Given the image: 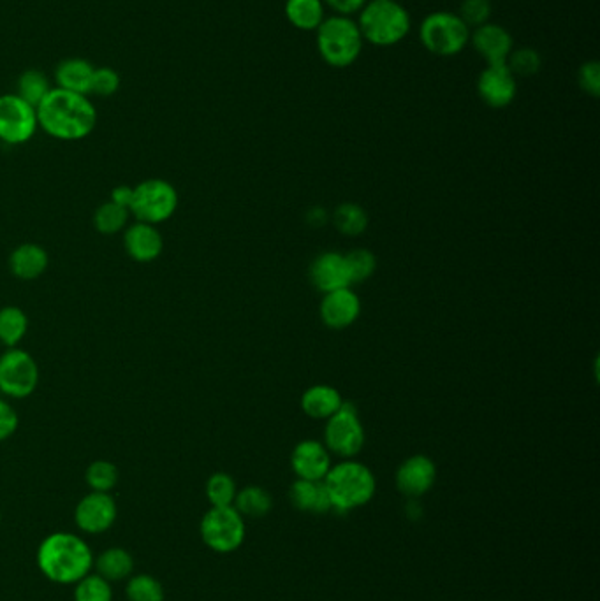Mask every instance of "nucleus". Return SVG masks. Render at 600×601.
<instances>
[{
    "label": "nucleus",
    "instance_id": "obj_1",
    "mask_svg": "<svg viewBox=\"0 0 600 601\" xmlns=\"http://www.w3.org/2000/svg\"><path fill=\"white\" fill-rule=\"evenodd\" d=\"M36 109L39 129L50 138L66 143L87 139L96 131L99 120L96 106L88 95L57 87L52 88Z\"/></svg>",
    "mask_w": 600,
    "mask_h": 601
},
{
    "label": "nucleus",
    "instance_id": "obj_2",
    "mask_svg": "<svg viewBox=\"0 0 600 601\" xmlns=\"http://www.w3.org/2000/svg\"><path fill=\"white\" fill-rule=\"evenodd\" d=\"M37 566L46 579L57 584H76L94 566L92 551L80 536L53 533L46 536L37 551Z\"/></svg>",
    "mask_w": 600,
    "mask_h": 601
},
{
    "label": "nucleus",
    "instance_id": "obj_3",
    "mask_svg": "<svg viewBox=\"0 0 600 601\" xmlns=\"http://www.w3.org/2000/svg\"><path fill=\"white\" fill-rule=\"evenodd\" d=\"M322 482L330 494L331 507L338 512H351L374 498V473L356 461L331 466Z\"/></svg>",
    "mask_w": 600,
    "mask_h": 601
},
{
    "label": "nucleus",
    "instance_id": "obj_4",
    "mask_svg": "<svg viewBox=\"0 0 600 601\" xmlns=\"http://www.w3.org/2000/svg\"><path fill=\"white\" fill-rule=\"evenodd\" d=\"M361 37L375 46H393L409 34V13L395 0H372L361 9Z\"/></svg>",
    "mask_w": 600,
    "mask_h": 601
},
{
    "label": "nucleus",
    "instance_id": "obj_5",
    "mask_svg": "<svg viewBox=\"0 0 600 601\" xmlns=\"http://www.w3.org/2000/svg\"><path fill=\"white\" fill-rule=\"evenodd\" d=\"M317 48L333 67H347L358 60L363 37L356 23L347 16H333L317 29Z\"/></svg>",
    "mask_w": 600,
    "mask_h": 601
},
{
    "label": "nucleus",
    "instance_id": "obj_6",
    "mask_svg": "<svg viewBox=\"0 0 600 601\" xmlns=\"http://www.w3.org/2000/svg\"><path fill=\"white\" fill-rule=\"evenodd\" d=\"M175 185L162 178H148L132 187L131 217L145 224L161 225L178 210Z\"/></svg>",
    "mask_w": 600,
    "mask_h": 601
},
{
    "label": "nucleus",
    "instance_id": "obj_7",
    "mask_svg": "<svg viewBox=\"0 0 600 601\" xmlns=\"http://www.w3.org/2000/svg\"><path fill=\"white\" fill-rule=\"evenodd\" d=\"M199 533L208 549L229 554L242 547L245 521L235 507H212L201 519Z\"/></svg>",
    "mask_w": 600,
    "mask_h": 601
},
{
    "label": "nucleus",
    "instance_id": "obj_8",
    "mask_svg": "<svg viewBox=\"0 0 600 601\" xmlns=\"http://www.w3.org/2000/svg\"><path fill=\"white\" fill-rule=\"evenodd\" d=\"M37 361L23 348H8L0 355V392L9 399H25L39 385Z\"/></svg>",
    "mask_w": 600,
    "mask_h": 601
},
{
    "label": "nucleus",
    "instance_id": "obj_9",
    "mask_svg": "<svg viewBox=\"0 0 600 601\" xmlns=\"http://www.w3.org/2000/svg\"><path fill=\"white\" fill-rule=\"evenodd\" d=\"M470 39V30L453 13H433L421 25V41L428 51L439 57L460 53Z\"/></svg>",
    "mask_w": 600,
    "mask_h": 601
},
{
    "label": "nucleus",
    "instance_id": "obj_10",
    "mask_svg": "<svg viewBox=\"0 0 600 601\" xmlns=\"http://www.w3.org/2000/svg\"><path fill=\"white\" fill-rule=\"evenodd\" d=\"M39 131L37 109L16 94L0 95V143L20 146Z\"/></svg>",
    "mask_w": 600,
    "mask_h": 601
},
{
    "label": "nucleus",
    "instance_id": "obj_11",
    "mask_svg": "<svg viewBox=\"0 0 600 601\" xmlns=\"http://www.w3.org/2000/svg\"><path fill=\"white\" fill-rule=\"evenodd\" d=\"M326 447L340 457H354L365 445V429L351 405H342L326 426Z\"/></svg>",
    "mask_w": 600,
    "mask_h": 601
},
{
    "label": "nucleus",
    "instance_id": "obj_12",
    "mask_svg": "<svg viewBox=\"0 0 600 601\" xmlns=\"http://www.w3.org/2000/svg\"><path fill=\"white\" fill-rule=\"evenodd\" d=\"M117 501L110 493H92L81 498L74 510V519L81 531L90 535L104 533L117 521Z\"/></svg>",
    "mask_w": 600,
    "mask_h": 601
},
{
    "label": "nucleus",
    "instance_id": "obj_13",
    "mask_svg": "<svg viewBox=\"0 0 600 601\" xmlns=\"http://www.w3.org/2000/svg\"><path fill=\"white\" fill-rule=\"evenodd\" d=\"M124 248L132 261L150 264L164 252V238L157 225L134 222L125 227Z\"/></svg>",
    "mask_w": 600,
    "mask_h": 601
},
{
    "label": "nucleus",
    "instance_id": "obj_14",
    "mask_svg": "<svg viewBox=\"0 0 600 601\" xmlns=\"http://www.w3.org/2000/svg\"><path fill=\"white\" fill-rule=\"evenodd\" d=\"M477 92L491 108H505L516 97L514 74L505 64H491L479 76Z\"/></svg>",
    "mask_w": 600,
    "mask_h": 601
},
{
    "label": "nucleus",
    "instance_id": "obj_15",
    "mask_svg": "<svg viewBox=\"0 0 600 601\" xmlns=\"http://www.w3.org/2000/svg\"><path fill=\"white\" fill-rule=\"evenodd\" d=\"M435 477L437 470L432 459L426 456H412L396 471V487L405 496L419 498L432 489Z\"/></svg>",
    "mask_w": 600,
    "mask_h": 601
},
{
    "label": "nucleus",
    "instance_id": "obj_16",
    "mask_svg": "<svg viewBox=\"0 0 600 601\" xmlns=\"http://www.w3.org/2000/svg\"><path fill=\"white\" fill-rule=\"evenodd\" d=\"M291 464L298 478L321 482L331 470V457L328 449L315 440L298 443L291 456Z\"/></svg>",
    "mask_w": 600,
    "mask_h": 601
},
{
    "label": "nucleus",
    "instance_id": "obj_17",
    "mask_svg": "<svg viewBox=\"0 0 600 601\" xmlns=\"http://www.w3.org/2000/svg\"><path fill=\"white\" fill-rule=\"evenodd\" d=\"M472 44L477 53L488 62V66L505 64L513 51V37L504 27L495 23H484L477 27L472 34Z\"/></svg>",
    "mask_w": 600,
    "mask_h": 601
},
{
    "label": "nucleus",
    "instance_id": "obj_18",
    "mask_svg": "<svg viewBox=\"0 0 600 601\" xmlns=\"http://www.w3.org/2000/svg\"><path fill=\"white\" fill-rule=\"evenodd\" d=\"M361 312L359 297L347 289L333 290L328 292L321 305V317L326 326L331 329H344L351 326L358 319Z\"/></svg>",
    "mask_w": 600,
    "mask_h": 601
},
{
    "label": "nucleus",
    "instance_id": "obj_19",
    "mask_svg": "<svg viewBox=\"0 0 600 601\" xmlns=\"http://www.w3.org/2000/svg\"><path fill=\"white\" fill-rule=\"evenodd\" d=\"M8 264L11 275L23 282H32L46 273L50 255L37 243H22L9 254Z\"/></svg>",
    "mask_w": 600,
    "mask_h": 601
},
{
    "label": "nucleus",
    "instance_id": "obj_20",
    "mask_svg": "<svg viewBox=\"0 0 600 601\" xmlns=\"http://www.w3.org/2000/svg\"><path fill=\"white\" fill-rule=\"evenodd\" d=\"M310 276L315 287L322 290L324 294L333 290L347 289L351 285L344 255L333 254V252L322 254L315 259L310 269Z\"/></svg>",
    "mask_w": 600,
    "mask_h": 601
},
{
    "label": "nucleus",
    "instance_id": "obj_21",
    "mask_svg": "<svg viewBox=\"0 0 600 601\" xmlns=\"http://www.w3.org/2000/svg\"><path fill=\"white\" fill-rule=\"evenodd\" d=\"M94 71H96V66L92 62H88L87 58H66L55 67V73H53L55 87L67 90V92H74V94L88 95Z\"/></svg>",
    "mask_w": 600,
    "mask_h": 601
},
{
    "label": "nucleus",
    "instance_id": "obj_22",
    "mask_svg": "<svg viewBox=\"0 0 600 601\" xmlns=\"http://www.w3.org/2000/svg\"><path fill=\"white\" fill-rule=\"evenodd\" d=\"M289 498L294 507L308 514H326L333 510L331 507L330 494L326 491L324 482L314 480H301L298 478L291 486Z\"/></svg>",
    "mask_w": 600,
    "mask_h": 601
},
{
    "label": "nucleus",
    "instance_id": "obj_23",
    "mask_svg": "<svg viewBox=\"0 0 600 601\" xmlns=\"http://www.w3.org/2000/svg\"><path fill=\"white\" fill-rule=\"evenodd\" d=\"M342 405L344 403L338 391L328 385H314L301 398L303 412L312 419H330L342 408Z\"/></svg>",
    "mask_w": 600,
    "mask_h": 601
},
{
    "label": "nucleus",
    "instance_id": "obj_24",
    "mask_svg": "<svg viewBox=\"0 0 600 601\" xmlns=\"http://www.w3.org/2000/svg\"><path fill=\"white\" fill-rule=\"evenodd\" d=\"M29 333V317L20 306L0 308V343L15 348Z\"/></svg>",
    "mask_w": 600,
    "mask_h": 601
},
{
    "label": "nucleus",
    "instance_id": "obj_25",
    "mask_svg": "<svg viewBox=\"0 0 600 601\" xmlns=\"http://www.w3.org/2000/svg\"><path fill=\"white\" fill-rule=\"evenodd\" d=\"M97 568V573L108 580V582H118L124 580L131 575L134 570V559L131 554L122 549V547H111L108 551H104L94 563Z\"/></svg>",
    "mask_w": 600,
    "mask_h": 601
},
{
    "label": "nucleus",
    "instance_id": "obj_26",
    "mask_svg": "<svg viewBox=\"0 0 600 601\" xmlns=\"http://www.w3.org/2000/svg\"><path fill=\"white\" fill-rule=\"evenodd\" d=\"M94 229L103 236H115L120 232L125 231V227L131 222V211L124 208V206H118L113 201H106V203L99 204L97 210L94 211Z\"/></svg>",
    "mask_w": 600,
    "mask_h": 601
},
{
    "label": "nucleus",
    "instance_id": "obj_27",
    "mask_svg": "<svg viewBox=\"0 0 600 601\" xmlns=\"http://www.w3.org/2000/svg\"><path fill=\"white\" fill-rule=\"evenodd\" d=\"M286 16L296 29L315 30L324 22L321 0H287Z\"/></svg>",
    "mask_w": 600,
    "mask_h": 601
},
{
    "label": "nucleus",
    "instance_id": "obj_28",
    "mask_svg": "<svg viewBox=\"0 0 600 601\" xmlns=\"http://www.w3.org/2000/svg\"><path fill=\"white\" fill-rule=\"evenodd\" d=\"M52 88V81L48 78V74H44L39 69H27L16 81L15 94L37 108L44 97L52 92Z\"/></svg>",
    "mask_w": 600,
    "mask_h": 601
},
{
    "label": "nucleus",
    "instance_id": "obj_29",
    "mask_svg": "<svg viewBox=\"0 0 600 601\" xmlns=\"http://www.w3.org/2000/svg\"><path fill=\"white\" fill-rule=\"evenodd\" d=\"M233 507L238 510V514L242 517L259 519V517L268 515L271 507H273V500H271L270 493L263 487L249 486L236 493Z\"/></svg>",
    "mask_w": 600,
    "mask_h": 601
},
{
    "label": "nucleus",
    "instance_id": "obj_30",
    "mask_svg": "<svg viewBox=\"0 0 600 601\" xmlns=\"http://www.w3.org/2000/svg\"><path fill=\"white\" fill-rule=\"evenodd\" d=\"M236 489L235 478L227 473H213L206 482V498L212 503V507H233L235 503Z\"/></svg>",
    "mask_w": 600,
    "mask_h": 601
},
{
    "label": "nucleus",
    "instance_id": "obj_31",
    "mask_svg": "<svg viewBox=\"0 0 600 601\" xmlns=\"http://www.w3.org/2000/svg\"><path fill=\"white\" fill-rule=\"evenodd\" d=\"M85 480L94 493H110L118 484V468L110 461H94L85 471Z\"/></svg>",
    "mask_w": 600,
    "mask_h": 601
},
{
    "label": "nucleus",
    "instance_id": "obj_32",
    "mask_svg": "<svg viewBox=\"0 0 600 601\" xmlns=\"http://www.w3.org/2000/svg\"><path fill=\"white\" fill-rule=\"evenodd\" d=\"M74 601H113L110 582L97 575H85L76 582Z\"/></svg>",
    "mask_w": 600,
    "mask_h": 601
},
{
    "label": "nucleus",
    "instance_id": "obj_33",
    "mask_svg": "<svg viewBox=\"0 0 600 601\" xmlns=\"http://www.w3.org/2000/svg\"><path fill=\"white\" fill-rule=\"evenodd\" d=\"M125 594L129 601H164V589L152 575L141 573L129 580Z\"/></svg>",
    "mask_w": 600,
    "mask_h": 601
},
{
    "label": "nucleus",
    "instance_id": "obj_34",
    "mask_svg": "<svg viewBox=\"0 0 600 601\" xmlns=\"http://www.w3.org/2000/svg\"><path fill=\"white\" fill-rule=\"evenodd\" d=\"M541 55L532 48H520L511 51V55L505 60V66L514 76H534L541 69Z\"/></svg>",
    "mask_w": 600,
    "mask_h": 601
},
{
    "label": "nucleus",
    "instance_id": "obj_35",
    "mask_svg": "<svg viewBox=\"0 0 600 601\" xmlns=\"http://www.w3.org/2000/svg\"><path fill=\"white\" fill-rule=\"evenodd\" d=\"M366 218L365 211L361 210L356 204H342L335 213V224H337L338 231L349 234V236H356L365 231Z\"/></svg>",
    "mask_w": 600,
    "mask_h": 601
},
{
    "label": "nucleus",
    "instance_id": "obj_36",
    "mask_svg": "<svg viewBox=\"0 0 600 601\" xmlns=\"http://www.w3.org/2000/svg\"><path fill=\"white\" fill-rule=\"evenodd\" d=\"M344 259L351 283L363 282L366 278H370L377 268L375 255L368 250H354L351 254L344 255Z\"/></svg>",
    "mask_w": 600,
    "mask_h": 601
},
{
    "label": "nucleus",
    "instance_id": "obj_37",
    "mask_svg": "<svg viewBox=\"0 0 600 601\" xmlns=\"http://www.w3.org/2000/svg\"><path fill=\"white\" fill-rule=\"evenodd\" d=\"M120 85H122V78L113 67H96L88 95H97V97L106 99V97L117 94Z\"/></svg>",
    "mask_w": 600,
    "mask_h": 601
},
{
    "label": "nucleus",
    "instance_id": "obj_38",
    "mask_svg": "<svg viewBox=\"0 0 600 601\" xmlns=\"http://www.w3.org/2000/svg\"><path fill=\"white\" fill-rule=\"evenodd\" d=\"M491 15L490 0H463L460 8V20L467 27H481L488 23Z\"/></svg>",
    "mask_w": 600,
    "mask_h": 601
},
{
    "label": "nucleus",
    "instance_id": "obj_39",
    "mask_svg": "<svg viewBox=\"0 0 600 601\" xmlns=\"http://www.w3.org/2000/svg\"><path fill=\"white\" fill-rule=\"evenodd\" d=\"M20 426V417L16 413L15 406L8 399L0 398V442H6L15 435Z\"/></svg>",
    "mask_w": 600,
    "mask_h": 601
},
{
    "label": "nucleus",
    "instance_id": "obj_40",
    "mask_svg": "<svg viewBox=\"0 0 600 601\" xmlns=\"http://www.w3.org/2000/svg\"><path fill=\"white\" fill-rule=\"evenodd\" d=\"M579 87L592 97L600 94V66L597 62H586L578 73Z\"/></svg>",
    "mask_w": 600,
    "mask_h": 601
},
{
    "label": "nucleus",
    "instance_id": "obj_41",
    "mask_svg": "<svg viewBox=\"0 0 600 601\" xmlns=\"http://www.w3.org/2000/svg\"><path fill=\"white\" fill-rule=\"evenodd\" d=\"M340 16H349L365 8L366 0H326Z\"/></svg>",
    "mask_w": 600,
    "mask_h": 601
},
{
    "label": "nucleus",
    "instance_id": "obj_42",
    "mask_svg": "<svg viewBox=\"0 0 600 601\" xmlns=\"http://www.w3.org/2000/svg\"><path fill=\"white\" fill-rule=\"evenodd\" d=\"M110 201L118 204V206H124V208H131L132 201V187L131 185H118L115 189L111 190Z\"/></svg>",
    "mask_w": 600,
    "mask_h": 601
},
{
    "label": "nucleus",
    "instance_id": "obj_43",
    "mask_svg": "<svg viewBox=\"0 0 600 601\" xmlns=\"http://www.w3.org/2000/svg\"><path fill=\"white\" fill-rule=\"evenodd\" d=\"M0 519H2V515H0Z\"/></svg>",
    "mask_w": 600,
    "mask_h": 601
}]
</instances>
